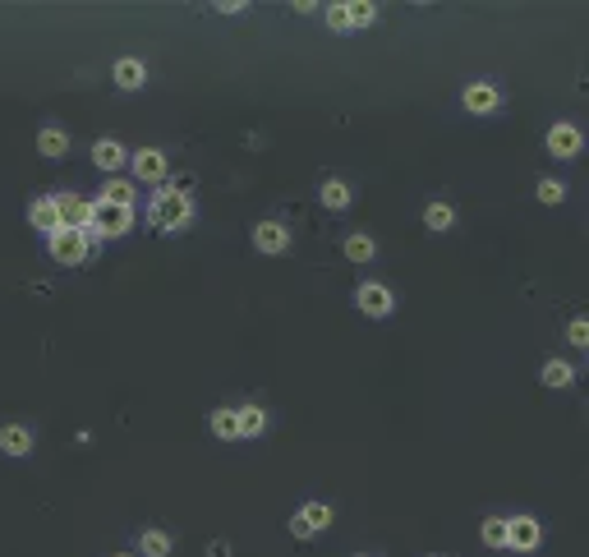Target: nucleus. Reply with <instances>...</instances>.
Returning <instances> with one entry per match:
<instances>
[{
    "instance_id": "24",
    "label": "nucleus",
    "mask_w": 589,
    "mask_h": 557,
    "mask_svg": "<svg viewBox=\"0 0 589 557\" xmlns=\"http://www.w3.org/2000/svg\"><path fill=\"white\" fill-rule=\"evenodd\" d=\"M378 19V5H369V0H350L346 5V28H369Z\"/></svg>"
},
{
    "instance_id": "5",
    "label": "nucleus",
    "mask_w": 589,
    "mask_h": 557,
    "mask_svg": "<svg viewBox=\"0 0 589 557\" xmlns=\"http://www.w3.org/2000/svg\"><path fill=\"white\" fill-rule=\"evenodd\" d=\"M548 152L552 157H562V161H571V157H580V148H585V134H580V124H571V120H558L548 129Z\"/></svg>"
},
{
    "instance_id": "21",
    "label": "nucleus",
    "mask_w": 589,
    "mask_h": 557,
    "mask_svg": "<svg viewBox=\"0 0 589 557\" xmlns=\"http://www.w3.org/2000/svg\"><path fill=\"white\" fill-rule=\"evenodd\" d=\"M171 535L166 530H143L139 535V557H171Z\"/></svg>"
},
{
    "instance_id": "20",
    "label": "nucleus",
    "mask_w": 589,
    "mask_h": 557,
    "mask_svg": "<svg viewBox=\"0 0 589 557\" xmlns=\"http://www.w3.org/2000/svg\"><path fill=\"white\" fill-rule=\"evenodd\" d=\"M423 226H429V231L433 236H442V231H451V226H456V208L451 203H429V208H423Z\"/></svg>"
},
{
    "instance_id": "33",
    "label": "nucleus",
    "mask_w": 589,
    "mask_h": 557,
    "mask_svg": "<svg viewBox=\"0 0 589 557\" xmlns=\"http://www.w3.org/2000/svg\"><path fill=\"white\" fill-rule=\"evenodd\" d=\"M429 557H438V553H429Z\"/></svg>"
},
{
    "instance_id": "29",
    "label": "nucleus",
    "mask_w": 589,
    "mask_h": 557,
    "mask_svg": "<svg viewBox=\"0 0 589 557\" xmlns=\"http://www.w3.org/2000/svg\"><path fill=\"white\" fill-rule=\"evenodd\" d=\"M217 10H221V14H244L249 5H244V0H221V5H217Z\"/></svg>"
},
{
    "instance_id": "11",
    "label": "nucleus",
    "mask_w": 589,
    "mask_h": 557,
    "mask_svg": "<svg viewBox=\"0 0 589 557\" xmlns=\"http://www.w3.org/2000/svg\"><path fill=\"white\" fill-rule=\"evenodd\" d=\"M111 79H115V88H120V92H139V88L148 83V64H143L139 56H124V60H115Z\"/></svg>"
},
{
    "instance_id": "6",
    "label": "nucleus",
    "mask_w": 589,
    "mask_h": 557,
    "mask_svg": "<svg viewBox=\"0 0 589 557\" xmlns=\"http://www.w3.org/2000/svg\"><path fill=\"white\" fill-rule=\"evenodd\" d=\"M543 544V526L534 516H511L507 520V548H516V553H534Z\"/></svg>"
},
{
    "instance_id": "14",
    "label": "nucleus",
    "mask_w": 589,
    "mask_h": 557,
    "mask_svg": "<svg viewBox=\"0 0 589 557\" xmlns=\"http://www.w3.org/2000/svg\"><path fill=\"white\" fill-rule=\"evenodd\" d=\"M38 152H42L47 161H60L64 152H70V134H64L60 124H42V129H38Z\"/></svg>"
},
{
    "instance_id": "30",
    "label": "nucleus",
    "mask_w": 589,
    "mask_h": 557,
    "mask_svg": "<svg viewBox=\"0 0 589 557\" xmlns=\"http://www.w3.org/2000/svg\"><path fill=\"white\" fill-rule=\"evenodd\" d=\"M208 557H231V544H226V539H212V544H208Z\"/></svg>"
},
{
    "instance_id": "4",
    "label": "nucleus",
    "mask_w": 589,
    "mask_h": 557,
    "mask_svg": "<svg viewBox=\"0 0 589 557\" xmlns=\"http://www.w3.org/2000/svg\"><path fill=\"white\" fill-rule=\"evenodd\" d=\"M327 526H332V507H327V502H304L300 511L290 516V535H294V539H313V535H322Z\"/></svg>"
},
{
    "instance_id": "15",
    "label": "nucleus",
    "mask_w": 589,
    "mask_h": 557,
    "mask_svg": "<svg viewBox=\"0 0 589 557\" xmlns=\"http://www.w3.org/2000/svg\"><path fill=\"white\" fill-rule=\"evenodd\" d=\"M0 451L5 456H28L32 451V429H23V424H5V429H0Z\"/></svg>"
},
{
    "instance_id": "27",
    "label": "nucleus",
    "mask_w": 589,
    "mask_h": 557,
    "mask_svg": "<svg viewBox=\"0 0 589 557\" xmlns=\"http://www.w3.org/2000/svg\"><path fill=\"white\" fill-rule=\"evenodd\" d=\"M567 341H571L576 350L589 346V322H585V318H571V322H567Z\"/></svg>"
},
{
    "instance_id": "8",
    "label": "nucleus",
    "mask_w": 589,
    "mask_h": 557,
    "mask_svg": "<svg viewBox=\"0 0 589 557\" xmlns=\"http://www.w3.org/2000/svg\"><path fill=\"white\" fill-rule=\"evenodd\" d=\"M253 249L258 253H272V258L286 253L290 249V226L286 221H258L253 226Z\"/></svg>"
},
{
    "instance_id": "25",
    "label": "nucleus",
    "mask_w": 589,
    "mask_h": 557,
    "mask_svg": "<svg viewBox=\"0 0 589 557\" xmlns=\"http://www.w3.org/2000/svg\"><path fill=\"white\" fill-rule=\"evenodd\" d=\"M534 199H539V203H548V208H558V203L567 199V184L548 176V180H539V189H534Z\"/></svg>"
},
{
    "instance_id": "26",
    "label": "nucleus",
    "mask_w": 589,
    "mask_h": 557,
    "mask_svg": "<svg viewBox=\"0 0 589 557\" xmlns=\"http://www.w3.org/2000/svg\"><path fill=\"white\" fill-rule=\"evenodd\" d=\"M479 535H483L488 548H507V520H502V516H488Z\"/></svg>"
},
{
    "instance_id": "1",
    "label": "nucleus",
    "mask_w": 589,
    "mask_h": 557,
    "mask_svg": "<svg viewBox=\"0 0 589 557\" xmlns=\"http://www.w3.org/2000/svg\"><path fill=\"white\" fill-rule=\"evenodd\" d=\"M148 217H152V226L157 231H184V226L193 221V199H189V184L184 180H175V184H161L157 193H152V203H148Z\"/></svg>"
},
{
    "instance_id": "7",
    "label": "nucleus",
    "mask_w": 589,
    "mask_h": 557,
    "mask_svg": "<svg viewBox=\"0 0 589 557\" xmlns=\"http://www.w3.org/2000/svg\"><path fill=\"white\" fill-rule=\"evenodd\" d=\"M461 102H465V111L470 116H493V111H502V92H498V83H465V92H461Z\"/></svg>"
},
{
    "instance_id": "28",
    "label": "nucleus",
    "mask_w": 589,
    "mask_h": 557,
    "mask_svg": "<svg viewBox=\"0 0 589 557\" xmlns=\"http://www.w3.org/2000/svg\"><path fill=\"white\" fill-rule=\"evenodd\" d=\"M327 28H332V32H350V28H346V5H332V10H327Z\"/></svg>"
},
{
    "instance_id": "17",
    "label": "nucleus",
    "mask_w": 589,
    "mask_h": 557,
    "mask_svg": "<svg viewBox=\"0 0 589 557\" xmlns=\"http://www.w3.org/2000/svg\"><path fill=\"white\" fill-rule=\"evenodd\" d=\"M318 199H322V208H332V212H346V208L354 203V193H350V184H346V180H322Z\"/></svg>"
},
{
    "instance_id": "19",
    "label": "nucleus",
    "mask_w": 589,
    "mask_h": 557,
    "mask_svg": "<svg viewBox=\"0 0 589 557\" xmlns=\"http://www.w3.org/2000/svg\"><path fill=\"white\" fill-rule=\"evenodd\" d=\"M539 382L543 387H571L576 382V364H567V359H548V364L539 369Z\"/></svg>"
},
{
    "instance_id": "32",
    "label": "nucleus",
    "mask_w": 589,
    "mask_h": 557,
    "mask_svg": "<svg viewBox=\"0 0 589 557\" xmlns=\"http://www.w3.org/2000/svg\"><path fill=\"white\" fill-rule=\"evenodd\" d=\"M359 557H373V553H359Z\"/></svg>"
},
{
    "instance_id": "18",
    "label": "nucleus",
    "mask_w": 589,
    "mask_h": 557,
    "mask_svg": "<svg viewBox=\"0 0 589 557\" xmlns=\"http://www.w3.org/2000/svg\"><path fill=\"white\" fill-rule=\"evenodd\" d=\"M235 424H240V438H258L268 429V410L263 406H240L235 410Z\"/></svg>"
},
{
    "instance_id": "22",
    "label": "nucleus",
    "mask_w": 589,
    "mask_h": 557,
    "mask_svg": "<svg viewBox=\"0 0 589 557\" xmlns=\"http://www.w3.org/2000/svg\"><path fill=\"white\" fill-rule=\"evenodd\" d=\"M208 429L221 438V442H231V438H240V424H235V410L231 406H221V410H212V419H208Z\"/></svg>"
},
{
    "instance_id": "23",
    "label": "nucleus",
    "mask_w": 589,
    "mask_h": 557,
    "mask_svg": "<svg viewBox=\"0 0 589 557\" xmlns=\"http://www.w3.org/2000/svg\"><path fill=\"white\" fill-rule=\"evenodd\" d=\"M102 199L115 203V208H134L139 193H134V184H129V180H115V176H111V180L102 184Z\"/></svg>"
},
{
    "instance_id": "10",
    "label": "nucleus",
    "mask_w": 589,
    "mask_h": 557,
    "mask_svg": "<svg viewBox=\"0 0 589 557\" xmlns=\"http://www.w3.org/2000/svg\"><path fill=\"white\" fill-rule=\"evenodd\" d=\"M51 199H55V217H60L64 231H83L88 226V203L79 199V193H51Z\"/></svg>"
},
{
    "instance_id": "9",
    "label": "nucleus",
    "mask_w": 589,
    "mask_h": 557,
    "mask_svg": "<svg viewBox=\"0 0 589 557\" xmlns=\"http://www.w3.org/2000/svg\"><path fill=\"white\" fill-rule=\"evenodd\" d=\"M129 167H134V180L161 184V180H166V152H161V148H143V152L129 157Z\"/></svg>"
},
{
    "instance_id": "31",
    "label": "nucleus",
    "mask_w": 589,
    "mask_h": 557,
    "mask_svg": "<svg viewBox=\"0 0 589 557\" xmlns=\"http://www.w3.org/2000/svg\"><path fill=\"white\" fill-rule=\"evenodd\" d=\"M115 557H139V553H115Z\"/></svg>"
},
{
    "instance_id": "3",
    "label": "nucleus",
    "mask_w": 589,
    "mask_h": 557,
    "mask_svg": "<svg viewBox=\"0 0 589 557\" xmlns=\"http://www.w3.org/2000/svg\"><path fill=\"white\" fill-rule=\"evenodd\" d=\"M354 309L369 313V318H391L397 295H391V286H382V281H364V286H354Z\"/></svg>"
},
{
    "instance_id": "12",
    "label": "nucleus",
    "mask_w": 589,
    "mask_h": 557,
    "mask_svg": "<svg viewBox=\"0 0 589 557\" xmlns=\"http://www.w3.org/2000/svg\"><path fill=\"white\" fill-rule=\"evenodd\" d=\"M28 221H32V231H42V236L60 231V217H55V199H51V193H42V199L28 203Z\"/></svg>"
},
{
    "instance_id": "2",
    "label": "nucleus",
    "mask_w": 589,
    "mask_h": 557,
    "mask_svg": "<svg viewBox=\"0 0 589 557\" xmlns=\"http://www.w3.org/2000/svg\"><path fill=\"white\" fill-rule=\"evenodd\" d=\"M47 249H51V258H55L60 268H79L83 258L92 253L88 236H83V231H64V226H60L55 236H47Z\"/></svg>"
},
{
    "instance_id": "16",
    "label": "nucleus",
    "mask_w": 589,
    "mask_h": 557,
    "mask_svg": "<svg viewBox=\"0 0 589 557\" xmlns=\"http://www.w3.org/2000/svg\"><path fill=\"white\" fill-rule=\"evenodd\" d=\"M341 253L350 258V263H373V258H378V240L364 236V231H354V236H346Z\"/></svg>"
},
{
    "instance_id": "13",
    "label": "nucleus",
    "mask_w": 589,
    "mask_h": 557,
    "mask_svg": "<svg viewBox=\"0 0 589 557\" xmlns=\"http://www.w3.org/2000/svg\"><path fill=\"white\" fill-rule=\"evenodd\" d=\"M92 161H97V171L115 176L124 161H129V152H124V143H115V139H97V143H92Z\"/></svg>"
}]
</instances>
